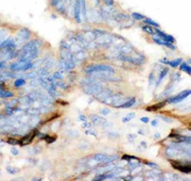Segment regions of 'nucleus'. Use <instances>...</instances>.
I'll use <instances>...</instances> for the list:
<instances>
[{
    "mask_svg": "<svg viewBox=\"0 0 191 181\" xmlns=\"http://www.w3.org/2000/svg\"><path fill=\"white\" fill-rule=\"evenodd\" d=\"M138 133H139V134H142V135L145 134V132H143V130H139L138 131Z\"/></svg>",
    "mask_w": 191,
    "mask_h": 181,
    "instance_id": "4d7b16f0",
    "label": "nucleus"
},
{
    "mask_svg": "<svg viewBox=\"0 0 191 181\" xmlns=\"http://www.w3.org/2000/svg\"><path fill=\"white\" fill-rule=\"evenodd\" d=\"M160 63H163V64H168L169 63V60H168L167 58H163V59H160Z\"/></svg>",
    "mask_w": 191,
    "mask_h": 181,
    "instance_id": "49530a36",
    "label": "nucleus"
},
{
    "mask_svg": "<svg viewBox=\"0 0 191 181\" xmlns=\"http://www.w3.org/2000/svg\"><path fill=\"white\" fill-rule=\"evenodd\" d=\"M188 96H190V89H186V91L179 93L178 95L169 97V98L166 100V103H168V104H177V103L181 102V100H186Z\"/></svg>",
    "mask_w": 191,
    "mask_h": 181,
    "instance_id": "423d86ee",
    "label": "nucleus"
},
{
    "mask_svg": "<svg viewBox=\"0 0 191 181\" xmlns=\"http://www.w3.org/2000/svg\"><path fill=\"white\" fill-rule=\"evenodd\" d=\"M6 169H7V171L9 172V175H17V173L19 172V168H15L13 166H7Z\"/></svg>",
    "mask_w": 191,
    "mask_h": 181,
    "instance_id": "c85d7f7f",
    "label": "nucleus"
},
{
    "mask_svg": "<svg viewBox=\"0 0 191 181\" xmlns=\"http://www.w3.org/2000/svg\"><path fill=\"white\" fill-rule=\"evenodd\" d=\"M138 166H140V164H135V163H132V161H129V163H128V168H129L130 170H134V168L138 167Z\"/></svg>",
    "mask_w": 191,
    "mask_h": 181,
    "instance_id": "f704fd0d",
    "label": "nucleus"
},
{
    "mask_svg": "<svg viewBox=\"0 0 191 181\" xmlns=\"http://www.w3.org/2000/svg\"><path fill=\"white\" fill-rule=\"evenodd\" d=\"M82 89H83V92L86 95H91V96L94 97L104 89V85L98 81V82H94V83H91V84L82 85Z\"/></svg>",
    "mask_w": 191,
    "mask_h": 181,
    "instance_id": "7ed1b4c3",
    "label": "nucleus"
},
{
    "mask_svg": "<svg viewBox=\"0 0 191 181\" xmlns=\"http://www.w3.org/2000/svg\"><path fill=\"white\" fill-rule=\"evenodd\" d=\"M91 119H92V122H94V123H97V125H106V120H104L103 118H101L99 116H96V115H92L91 116Z\"/></svg>",
    "mask_w": 191,
    "mask_h": 181,
    "instance_id": "412c9836",
    "label": "nucleus"
},
{
    "mask_svg": "<svg viewBox=\"0 0 191 181\" xmlns=\"http://www.w3.org/2000/svg\"><path fill=\"white\" fill-rule=\"evenodd\" d=\"M11 153H12V155L18 156V155H19V150H18V148H15V147L11 148Z\"/></svg>",
    "mask_w": 191,
    "mask_h": 181,
    "instance_id": "a18cd8bd",
    "label": "nucleus"
},
{
    "mask_svg": "<svg viewBox=\"0 0 191 181\" xmlns=\"http://www.w3.org/2000/svg\"><path fill=\"white\" fill-rule=\"evenodd\" d=\"M135 102H137L135 97H132V98H130L129 100H127V102L123 103L122 105H119V106H117V107H115V108H122V109H126V108H130V107H132V106H134Z\"/></svg>",
    "mask_w": 191,
    "mask_h": 181,
    "instance_id": "a211bd4d",
    "label": "nucleus"
},
{
    "mask_svg": "<svg viewBox=\"0 0 191 181\" xmlns=\"http://www.w3.org/2000/svg\"><path fill=\"white\" fill-rule=\"evenodd\" d=\"M160 118H162V119H163L164 121H166V122H168V123H171V122H173V121H174V120L171 119V118L165 117V116H162V117H160Z\"/></svg>",
    "mask_w": 191,
    "mask_h": 181,
    "instance_id": "a19ab883",
    "label": "nucleus"
},
{
    "mask_svg": "<svg viewBox=\"0 0 191 181\" xmlns=\"http://www.w3.org/2000/svg\"><path fill=\"white\" fill-rule=\"evenodd\" d=\"M171 138H174L177 140V142H181V143H187V144H190L191 142V138L190 136H183V135H178V134H171Z\"/></svg>",
    "mask_w": 191,
    "mask_h": 181,
    "instance_id": "dca6fc26",
    "label": "nucleus"
},
{
    "mask_svg": "<svg viewBox=\"0 0 191 181\" xmlns=\"http://www.w3.org/2000/svg\"><path fill=\"white\" fill-rule=\"evenodd\" d=\"M169 163L171 164V166H173L174 168L177 169V170L181 171V172L183 173H190L191 171V165H190V161H169Z\"/></svg>",
    "mask_w": 191,
    "mask_h": 181,
    "instance_id": "20e7f679",
    "label": "nucleus"
},
{
    "mask_svg": "<svg viewBox=\"0 0 191 181\" xmlns=\"http://www.w3.org/2000/svg\"><path fill=\"white\" fill-rule=\"evenodd\" d=\"M0 175H1V169H0Z\"/></svg>",
    "mask_w": 191,
    "mask_h": 181,
    "instance_id": "052dcab7",
    "label": "nucleus"
},
{
    "mask_svg": "<svg viewBox=\"0 0 191 181\" xmlns=\"http://www.w3.org/2000/svg\"><path fill=\"white\" fill-rule=\"evenodd\" d=\"M79 120H82V121H86V117H85V116L84 115H81V116H79Z\"/></svg>",
    "mask_w": 191,
    "mask_h": 181,
    "instance_id": "864d4df0",
    "label": "nucleus"
},
{
    "mask_svg": "<svg viewBox=\"0 0 191 181\" xmlns=\"http://www.w3.org/2000/svg\"><path fill=\"white\" fill-rule=\"evenodd\" d=\"M14 96V94H13L11 91H8V89H0V97L1 98H12V97Z\"/></svg>",
    "mask_w": 191,
    "mask_h": 181,
    "instance_id": "4be33fe9",
    "label": "nucleus"
},
{
    "mask_svg": "<svg viewBox=\"0 0 191 181\" xmlns=\"http://www.w3.org/2000/svg\"><path fill=\"white\" fill-rule=\"evenodd\" d=\"M6 143L10 144V145H18V144H20V140L14 139V138H8L7 141H6Z\"/></svg>",
    "mask_w": 191,
    "mask_h": 181,
    "instance_id": "c756f323",
    "label": "nucleus"
},
{
    "mask_svg": "<svg viewBox=\"0 0 191 181\" xmlns=\"http://www.w3.org/2000/svg\"><path fill=\"white\" fill-rule=\"evenodd\" d=\"M154 83H155V73H154V71H152L149 75V85L152 86Z\"/></svg>",
    "mask_w": 191,
    "mask_h": 181,
    "instance_id": "7c9ffc66",
    "label": "nucleus"
},
{
    "mask_svg": "<svg viewBox=\"0 0 191 181\" xmlns=\"http://www.w3.org/2000/svg\"><path fill=\"white\" fill-rule=\"evenodd\" d=\"M36 134H38V131L37 130L33 131V132H31L30 134H26L25 136H23V138L20 140V144H21V145H26V144H30V143L33 141V139L36 136Z\"/></svg>",
    "mask_w": 191,
    "mask_h": 181,
    "instance_id": "f8f14e48",
    "label": "nucleus"
},
{
    "mask_svg": "<svg viewBox=\"0 0 191 181\" xmlns=\"http://www.w3.org/2000/svg\"><path fill=\"white\" fill-rule=\"evenodd\" d=\"M165 105H166V100H163L162 103H158V104L154 105V106L148 107V108H146V110H148V111H154V110H157V109H160V108L164 107Z\"/></svg>",
    "mask_w": 191,
    "mask_h": 181,
    "instance_id": "a878e982",
    "label": "nucleus"
},
{
    "mask_svg": "<svg viewBox=\"0 0 191 181\" xmlns=\"http://www.w3.org/2000/svg\"><path fill=\"white\" fill-rule=\"evenodd\" d=\"M130 18L133 19V20H135V21H143L145 16H143V14H141V13L132 12V13H131V16H130Z\"/></svg>",
    "mask_w": 191,
    "mask_h": 181,
    "instance_id": "bb28decb",
    "label": "nucleus"
},
{
    "mask_svg": "<svg viewBox=\"0 0 191 181\" xmlns=\"http://www.w3.org/2000/svg\"><path fill=\"white\" fill-rule=\"evenodd\" d=\"M45 140L47 141V143H53V142H55V141H56V138H55V136L53 138V136H48V135H47Z\"/></svg>",
    "mask_w": 191,
    "mask_h": 181,
    "instance_id": "ea45409f",
    "label": "nucleus"
},
{
    "mask_svg": "<svg viewBox=\"0 0 191 181\" xmlns=\"http://www.w3.org/2000/svg\"><path fill=\"white\" fill-rule=\"evenodd\" d=\"M83 125V128H90V127H91V123L86 122V121H84L83 125Z\"/></svg>",
    "mask_w": 191,
    "mask_h": 181,
    "instance_id": "603ef678",
    "label": "nucleus"
},
{
    "mask_svg": "<svg viewBox=\"0 0 191 181\" xmlns=\"http://www.w3.org/2000/svg\"><path fill=\"white\" fill-rule=\"evenodd\" d=\"M140 121L141 122H143V123H149L150 122V118L149 117H142L140 119Z\"/></svg>",
    "mask_w": 191,
    "mask_h": 181,
    "instance_id": "c03bdc74",
    "label": "nucleus"
},
{
    "mask_svg": "<svg viewBox=\"0 0 191 181\" xmlns=\"http://www.w3.org/2000/svg\"><path fill=\"white\" fill-rule=\"evenodd\" d=\"M53 80H58V81H62V78H64V75H62L61 71H56V72H55V73L53 74Z\"/></svg>",
    "mask_w": 191,
    "mask_h": 181,
    "instance_id": "2f4dec72",
    "label": "nucleus"
},
{
    "mask_svg": "<svg viewBox=\"0 0 191 181\" xmlns=\"http://www.w3.org/2000/svg\"><path fill=\"white\" fill-rule=\"evenodd\" d=\"M160 138V133H155V134H154V140H158Z\"/></svg>",
    "mask_w": 191,
    "mask_h": 181,
    "instance_id": "5fc2aeb1",
    "label": "nucleus"
},
{
    "mask_svg": "<svg viewBox=\"0 0 191 181\" xmlns=\"http://www.w3.org/2000/svg\"><path fill=\"white\" fill-rule=\"evenodd\" d=\"M122 159H127V161H140L139 158L135 157V156H133V155H122Z\"/></svg>",
    "mask_w": 191,
    "mask_h": 181,
    "instance_id": "72a5a7b5",
    "label": "nucleus"
},
{
    "mask_svg": "<svg viewBox=\"0 0 191 181\" xmlns=\"http://www.w3.org/2000/svg\"><path fill=\"white\" fill-rule=\"evenodd\" d=\"M32 180H43V179H42V178H37V177H34Z\"/></svg>",
    "mask_w": 191,
    "mask_h": 181,
    "instance_id": "13d9d810",
    "label": "nucleus"
},
{
    "mask_svg": "<svg viewBox=\"0 0 191 181\" xmlns=\"http://www.w3.org/2000/svg\"><path fill=\"white\" fill-rule=\"evenodd\" d=\"M168 72H169V69H168V68H163V69L160 70V74H158L157 80L155 81V87L156 89H157V87L162 84V82H163V80L166 78V75L168 74Z\"/></svg>",
    "mask_w": 191,
    "mask_h": 181,
    "instance_id": "ddd939ff",
    "label": "nucleus"
},
{
    "mask_svg": "<svg viewBox=\"0 0 191 181\" xmlns=\"http://www.w3.org/2000/svg\"><path fill=\"white\" fill-rule=\"evenodd\" d=\"M182 61H183L182 58H176V59H173V60H169L168 66H171V68H177V67L180 66V63Z\"/></svg>",
    "mask_w": 191,
    "mask_h": 181,
    "instance_id": "393cba45",
    "label": "nucleus"
},
{
    "mask_svg": "<svg viewBox=\"0 0 191 181\" xmlns=\"http://www.w3.org/2000/svg\"><path fill=\"white\" fill-rule=\"evenodd\" d=\"M127 117H129L130 119H133V118L135 117V114L134 112H129V114L127 115Z\"/></svg>",
    "mask_w": 191,
    "mask_h": 181,
    "instance_id": "3c124183",
    "label": "nucleus"
},
{
    "mask_svg": "<svg viewBox=\"0 0 191 181\" xmlns=\"http://www.w3.org/2000/svg\"><path fill=\"white\" fill-rule=\"evenodd\" d=\"M130 120H131V119H130L129 117H127V116H126V117H123V118H122V119H121V121H122V122H123V123H127V122H129Z\"/></svg>",
    "mask_w": 191,
    "mask_h": 181,
    "instance_id": "de8ad7c7",
    "label": "nucleus"
},
{
    "mask_svg": "<svg viewBox=\"0 0 191 181\" xmlns=\"http://www.w3.org/2000/svg\"><path fill=\"white\" fill-rule=\"evenodd\" d=\"M26 84V81L23 78H18V79L14 81V86L17 87V89H19V87H22L23 85Z\"/></svg>",
    "mask_w": 191,
    "mask_h": 181,
    "instance_id": "cd10ccee",
    "label": "nucleus"
},
{
    "mask_svg": "<svg viewBox=\"0 0 191 181\" xmlns=\"http://www.w3.org/2000/svg\"><path fill=\"white\" fill-rule=\"evenodd\" d=\"M118 59L122 60L125 62H130V63L135 64V66H140V64H144L146 61V57L141 52H137L133 56L131 55H120Z\"/></svg>",
    "mask_w": 191,
    "mask_h": 181,
    "instance_id": "f257e3e1",
    "label": "nucleus"
},
{
    "mask_svg": "<svg viewBox=\"0 0 191 181\" xmlns=\"http://www.w3.org/2000/svg\"><path fill=\"white\" fill-rule=\"evenodd\" d=\"M102 1L105 3V5H107V7H112V5H115V0H102Z\"/></svg>",
    "mask_w": 191,
    "mask_h": 181,
    "instance_id": "c9c22d12",
    "label": "nucleus"
},
{
    "mask_svg": "<svg viewBox=\"0 0 191 181\" xmlns=\"http://www.w3.org/2000/svg\"><path fill=\"white\" fill-rule=\"evenodd\" d=\"M112 94H114V92H112V89H105V87H104V89H103L102 92L98 93V94H97L96 96H94V98H95V100H98V102L102 103L103 100H105L106 98H108V97H109L110 95H112Z\"/></svg>",
    "mask_w": 191,
    "mask_h": 181,
    "instance_id": "9d476101",
    "label": "nucleus"
},
{
    "mask_svg": "<svg viewBox=\"0 0 191 181\" xmlns=\"http://www.w3.org/2000/svg\"><path fill=\"white\" fill-rule=\"evenodd\" d=\"M154 32H155V34L157 35V37H160V39H164V41L166 42H169V43H175V37H173L171 35H169V34L165 33V32L160 31V30H158V28H155L154 30Z\"/></svg>",
    "mask_w": 191,
    "mask_h": 181,
    "instance_id": "1a4fd4ad",
    "label": "nucleus"
},
{
    "mask_svg": "<svg viewBox=\"0 0 191 181\" xmlns=\"http://www.w3.org/2000/svg\"><path fill=\"white\" fill-rule=\"evenodd\" d=\"M141 28H142V31L144 32V33L150 34V35H155V32H154V28H153L152 26L148 25V24H143V25L141 26Z\"/></svg>",
    "mask_w": 191,
    "mask_h": 181,
    "instance_id": "b1692460",
    "label": "nucleus"
},
{
    "mask_svg": "<svg viewBox=\"0 0 191 181\" xmlns=\"http://www.w3.org/2000/svg\"><path fill=\"white\" fill-rule=\"evenodd\" d=\"M64 0H51V5H53V7H56V5H58L60 2H62Z\"/></svg>",
    "mask_w": 191,
    "mask_h": 181,
    "instance_id": "37998d69",
    "label": "nucleus"
},
{
    "mask_svg": "<svg viewBox=\"0 0 191 181\" xmlns=\"http://www.w3.org/2000/svg\"><path fill=\"white\" fill-rule=\"evenodd\" d=\"M108 135H109V136H114V138H116V139H118L119 138V134H118V133H112V132H109L108 133Z\"/></svg>",
    "mask_w": 191,
    "mask_h": 181,
    "instance_id": "09e8293b",
    "label": "nucleus"
},
{
    "mask_svg": "<svg viewBox=\"0 0 191 181\" xmlns=\"http://www.w3.org/2000/svg\"><path fill=\"white\" fill-rule=\"evenodd\" d=\"M141 145H143L144 147H146V143H145V142H141Z\"/></svg>",
    "mask_w": 191,
    "mask_h": 181,
    "instance_id": "bf43d9fd",
    "label": "nucleus"
},
{
    "mask_svg": "<svg viewBox=\"0 0 191 181\" xmlns=\"http://www.w3.org/2000/svg\"><path fill=\"white\" fill-rule=\"evenodd\" d=\"M94 34H95V37H101V36L105 35L106 34V31H104V30H99V28H96V30H94Z\"/></svg>",
    "mask_w": 191,
    "mask_h": 181,
    "instance_id": "473e14b6",
    "label": "nucleus"
},
{
    "mask_svg": "<svg viewBox=\"0 0 191 181\" xmlns=\"http://www.w3.org/2000/svg\"><path fill=\"white\" fill-rule=\"evenodd\" d=\"M42 46V42L38 39H34V41L28 42V43L22 47V49L20 50V52H25L28 50H35V49H39V47Z\"/></svg>",
    "mask_w": 191,
    "mask_h": 181,
    "instance_id": "0eeeda50",
    "label": "nucleus"
},
{
    "mask_svg": "<svg viewBox=\"0 0 191 181\" xmlns=\"http://www.w3.org/2000/svg\"><path fill=\"white\" fill-rule=\"evenodd\" d=\"M73 13H74V20L78 23L82 22V16H81V8H80V0H75L73 5Z\"/></svg>",
    "mask_w": 191,
    "mask_h": 181,
    "instance_id": "9b49d317",
    "label": "nucleus"
},
{
    "mask_svg": "<svg viewBox=\"0 0 191 181\" xmlns=\"http://www.w3.org/2000/svg\"><path fill=\"white\" fill-rule=\"evenodd\" d=\"M157 125H158V120L157 119H154L152 122H151V125H152V127H156Z\"/></svg>",
    "mask_w": 191,
    "mask_h": 181,
    "instance_id": "8fccbe9b",
    "label": "nucleus"
},
{
    "mask_svg": "<svg viewBox=\"0 0 191 181\" xmlns=\"http://www.w3.org/2000/svg\"><path fill=\"white\" fill-rule=\"evenodd\" d=\"M114 19L117 22H127V21H129L130 19V16H128V14H126V13H118V14H115Z\"/></svg>",
    "mask_w": 191,
    "mask_h": 181,
    "instance_id": "6ab92c4d",
    "label": "nucleus"
},
{
    "mask_svg": "<svg viewBox=\"0 0 191 181\" xmlns=\"http://www.w3.org/2000/svg\"><path fill=\"white\" fill-rule=\"evenodd\" d=\"M146 166H149V167H151L152 169H154V168H158V166L156 165L155 163H152V161H146Z\"/></svg>",
    "mask_w": 191,
    "mask_h": 181,
    "instance_id": "58836bf2",
    "label": "nucleus"
},
{
    "mask_svg": "<svg viewBox=\"0 0 191 181\" xmlns=\"http://www.w3.org/2000/svg\"><path fill=\"white\" fill-rule=\"evenodd\" d=\"M31 35H32V34H31V31L26 27L21 28L18 33V36L22 39V41H26V39H28L31 37Z\"/></svg>",
    "mask_w": 191,
    "mask_h": 181,
    "instance_id": "4468645a",
    "label": "nucleus"
},
{
    "mask_svg": "<svg viewBox=\"0 0 191 181\" xmlns=\"http://www.w3.org/2000/svg\"><path fill=\"white\" fill-rule=\"evenodd\" d=\"M80 8H81V16L84 21L87 20V10H86V2L85 0H80Z\"/></svg>",
    "mask_w": 191,
    "mask_h": 181,
    "instance_id": "f3484780",
    "label": "nucleus"
},
{
    "mask_svg": "<svg viewBox=\"0 0 191 181\" xmlns=\"http://www.w3.org/2000/svg\"><path fill=\"white\" fill-rule=\"evenodd\" d=\"M128 141H129V142H134V139H135V135L134 134H128Z\"/></svg>",
    "mask_w": 191,
    "mask_h": 181,
    "instance_id": "79ce46f5",
    "label": "nucleus"
},
{
    "mask_svg": "<svg viewBox=\"0 0 191 181\" xmlns=\"http://www.w3.org/2000/svg\"><path fill=\"white\" fill-rule=\"evenodd\" d=\"M152 41L156 44V45H160V46H165L167 48L171 49V50H176V46L173 43H169V42H166L164 39H160V37H157L156 35H152Z\"/></svg>",
    "mask_w": 191,
    "mask_h": 181,
    "instance_id": "6e6552de",
    "label": "nucleus"
},
{
    "mask_svg": "<svg viewBox=\"0 0 191 181\" xmlns=\"http://www.w3.org/2000/svg\"><path fill=\"white\" fill-rule=\"evenodd\" d=\"M143 22H144V24H148V25L152 26V27H155V28L160 27V24H158L157 22H155L154 20H152L151 18H144Z\"/></svg>",
    "mask_w": 191,
    "mask_h": 181,
    "instance_id": "5701e85b",
    "label": "nucleus"
},
{
    "mask_svg": "<svg viewBox=\"0 0 191 181\" xmlns=\"http://www.w3.org/2000/svg\"><path fill=\"white\" fill-rule=\"evenodd\" d=\"M5 61H2V60H0V69H2L3 67H5Z\"/></svg>",
    "mask_w": 191,
    "mask_h": 181,
    "instance_id": "6e6d98bb",
    "label": "nucleus"
},
{
    "mask_svg": "<svg viewBox=\"0 0 191 181\" xmlns=\"http://www.w3.org/2000/svg\"><path fill=\"white\" fill-rule=\"evenodd\" d=\"M115 41V35H103L101 37H97L95 41V45L96 46H102V47H109Z\"/></svg>",
    "mask_w": 191,
    "mask_h": 181,
    "instance_id": "39448f33",
    "label": "nucleus"
},
{
    "mask_svg": "<svg viewBox=\"0 0 191 181\" xmlns=\"http://www.w3.org/2000/svg\"><path fill=\"white\" fill-rule=\"evenodd\" d=\"M85 134L93 135L94 138H97V133H96V132H94V130H91V129H87V130L85 131Z\"/></svg>",
    "mask_w": 191,
    "mask_h": 181,
    "instance_id": "4c0bfd02",
    "label": "nucleus"
},
{
    "mask_svg": "<svg viewBox=\"0 0 191 181\" xmlns=\"http://www.w3.org/2000/svg\"><path fill=\"white\" fill-rule=\"evenodd\" d=\"M101 114H102V116H107L110 114V109H108V108H102L101 109Z\"/></svg>",
    "mask_w": 191,
    "mask_h": 181,
    "instance_id": "e433bc0d",
    "label": "nucleus"
},
{
    "mask_svg": "<svg viewBox=\"0 0 191 181\" xmlns=\"http://www.w3.org/2000/svg\"><path fill=\"white\" fill-rule=\"evenodd\" d=\"M180 70L183 72H186L188 74H191V67H190V60H188V62L182 61L180 63Z\"/></svg>",
    "mask_w": 191,
    "mask_h": 181,
    "instance_id": "aec40b11",
    "label": "nucleus"
},
{
    "mask_svg": "<svg viewBox=\"0 0 191 181\" xmlns=\"http://www.w3.org/2000/svg\"><path fill=\"white\" fill-rule=\"evenodd\" d=\"M84 72L89 75L92 73H96V72H110V73L115 74V69L108 64H90L84 69Z\"/></svg>",
    "mask_w": 191,
    "mask_h": 181,
    "instance_id": "f03ea898",
    "label": "nucleus"
},
{
    "mask_svg": "<svg viewBox=\"0 0 191 181\" xmlns=\"http://www.w3.org/2000/svg\"><path fill=\"white\" fill-rule=\"evenodd\" d=\"M174 89H175V85H174V82H171V83H169V84L167 85V87H166V89H164V92L162 93V94H160V97H162V98H165V97L167 98V97L174 92Z\"/></svg>",
    "mask_w": 191,
    "mask_h": 181,
    "instance_id": "2eb2a0df",
    "label": "nucleus"
}]
</instances>
